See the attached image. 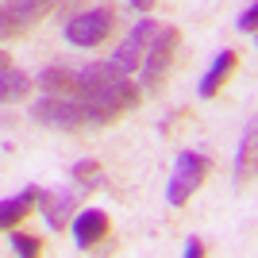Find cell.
I'll use <instances>...</instances> for the list:
<instances>
[{
  "mask_svg": "<svg viewBox=\"0 0 258 258\" xmlns=\"http://www.w3.org/2000/svg\"><path fill=\"white\" fill-rule=\"evenodd\" d=\"M74 93L85 100L104 123L112 116H119V112H127V108L139 104V89H135V81H131L119 66H112V62H89V66H81V70H77Z\"/></svg>",
  "mask_w": 258,
  "mask_h": 258,
  "instance_id": "6da1fadb",
  "label": "cell"
},
{
  "mask_svg": "<svg viewBox=\"0 0 258 258\" xmlns=\"http://www.w3.org/2000/svg\"><path fill=\"white\" fill-rule=\"evenodd\" d=\"M31 119L43 123V127H54V131H77V127H89V123H104L81 97H66V93L39 97L31 104Z\"/></svg>",
  "mask_w": 258,
  "mask_h": 258,
  "instance_id": "7a4b0ae2",
  "label": "cell"
},
{
  "mask_svg": "<svg viewBox=\"0 0 258 258\" xmlns=\"http://www.w3.org/2000/svg\"><path fill=\"white\" fill-rule=\"evenodd\" d=\"M208 170H212V158H208V154L181 151V154H177V162H173V177H170V185H166V205L181 208L185 201L201 189V181L208 177Z\"/></svg>",
  "mask_w": 258,
  "mask_h": 258,
  "instance_id": "3957f363",
  "label": "cell"
},
{
  "mask_svg": "<svg viewBox=\"0 0 258 258\" xmlns=\"http://www.w3.org/2000/svg\"><path fill=\"white\" fill-rule=\"evenodd\" d=\"M177 27H170V23H158L151 35V43H147V50H143V62H139V81L143 89H158V81L166 77V70H170L173 62V50H177Z\"/></svg>",
  "mask_w": 258,
  "mask_h": 258,
  "instance_id": "277c9868",
  "label": "cell"
},
{
  "mask_svg": "<svg viewBox=\"0 0 258 258\" xmlns=\"http://www.w3.org/2000/svg\"><path fill=\"white\" fill-rule=\"evenodd\" d=\"M62 35H66V43L77 46V50H93V46H100L108 35H112V8L77 12L74 20H66Z\"/></svg>",
  "mask_w": 258,
  "mask_h": 258,
  "instance_id": "5b68a950",
  "label": "cell"
},
{
  "mask_svg": "<svg viewBox=\"0 0 258 258\" xmlns=\"http://www.w3.org/2000/svg\"><path fill=\"white\" fill-rule=\"evenodd\" d=\"M54 8V0H4L0 4V39H16V35L31 31Z\"/></svg>",
  "mask_w": 258,
  "mask_h": 258,
  "instance_id": "8992f818",
  "label": "cell"
},
{
  "mask_svg": "<svg viewBox=\"0 0 258 258\" xmlns=\"http://www.w3.org/2000/svg\"><path fill=\"white\" fill-rule=\"evenodd\" d=\"M154 27H158L154 20H139L135 27H131V35H127V39H123V43L116 46V54H112L108 62H112V66H119L123 74L139 70V62H143V50H147V43H151Z\"/></svg>",
  "mask_w": 258,
  "mask_h": 258,
  "instance_id": "52a82bcc",
  "label": "cell"
},
{
  "mask_svg": "<svg viewBox=\"0 0 258 258\" xmlns=\"http://www.w3.org/2000/svg\"><path fill=\"white\" fill-rule=\"evenodd\" d=\"M70 235H74L77 250H89V247H97V243H104L108 212H104V208H81V212L74 216V224H70Z\"/></svg>",
  "mask_w": 258,
  "mask_h": 258,
  "instance_id": "ba28073f",
  "label": "cell"
},
{
  "mask_svg": "<svg viewBox=\"0 0 258 258\" xmlns=\"http://www.w3.org/2000/svg\"><path fill=\"white\" fill-rule=\"evenodd\" d=\"M254 139H258V123L250 116L247 127H243V139H239V151H235V189H247L250 177H254Z\"/></svg>",
  "mask_w": 258,
  "mask_h": 258,
  "instance_id": "9c48e42d",
  "label": "cell"
},
{
  "mask_svg": "<svg viewBox=\"0 0 258 258\" xmlns=\"http://www.w3.org/2000/svg\"><path fill=\"white\" fill-rule=\"evenodd\" d=\"M235 70V50H220L212 58V66L205 70V77H201V85H197V97L201 100H208V97H216L220 93V85L227 81V74Z\"/></svg>",
  "mask_w": 258,
  "mask_h": 258,
  "instance_id": "30bf717a",
  "label": "cell"
},
{
  "mask_svg": "<svg viewBox=\"0 0 258 258\" xmlns=\"http://www.w3.org/2000/svg\"><path fill=\"white\" fill-rule=\"evenodd\" d=\"M39 212H43V220H46V227L50 231H62L66 224H70V208H74V197L70 193H43L39 189Z\"/></svg>",
  "mask_w": 258,
  "mask_h": 258,
  "instance_id": "8fae6325",
  "label": "cell"
},
{
  "mask_svg": "<svg viewBox=\"0 0 258 258\" xmlns=\"http://www.w3.org/2000/svg\"><path fill=\"white\" fill-rule=\"evenodd\" d=\"M35 201H39V189H35V185H27L23 193L8 197V201H0V231H8V227L20 224L23 216L35 208Z\"/></svg>",
  "mask_w": 258,
  "mask_h": 258,
  "instance_id": "7c38bea8",
  "label": "cell"
},
{
  "mask_svg": "<svg viewBox=\"0 0 258 258\" xmlns=\"http://www.w3.org/2000/svg\"><path fill=\"white\" fill-rule=\"evenodd\" d=\"M27 89H31V81H27V74H20V70H0V104H16V100L27 97Z\"/></svg>",
  "mask_w": 258,
  "mask_h": 258,
  "instance_id": "4fadbf2b",
  "label": "cell"
},
{
  "mask_svg": "<svg viewBox=\"0 0 258 258\" xmlns=\"http://www.w3.org/2000/svg\"><path fill=\"white\" fill-rule=\"evenodd\" d=\"M39 85H43L46 93H74L77 70H66V66H46L43 74H39Z\"/></svg>",
  "mask_w": 258,
  "mask_h": 258,
  "instance_id": "5bb4252c",
  "label": "cell"
},
{
  "mask_svg": "<svg viewBox=\"0 0 258 258\" xmlns=\"http://www.w3.org/2000/svg\"><path fill=\"white\" fill-rule=\"evenodd\" d=\"M70 177H74L81 189H100V185L108 181L104 177V170H100V162H93V158H81V162H74L70 166Z\"/></svg>",
  "mask_w": 258,
  "mask_h": 258,
  "instance_id": "9a60e30c",
  "label": "cell"
},
{
  "mask_svg": "<svg viewBox=\"0 0 258 258\" xmlns=\"http://www.w3.org/2000/svg\"><path fill=\"white\" fill-rule=\"evenodd\" d=\"M8 247H12V254H20V258H35L39 250H43V243L35 235H23V231H12L8 235Z\"/></svg>",
  "mask_w": 258,
  "mask_h": 258,
  "instance_id": "2e32d148",
  "label": "cell"
},
{
  "mask_svg": "<svg viewBox=\"0 0 258 258\" xmlns=\"http://www.w3.org/2000/svg\"><path fill=\"white\" fill-rule=\"evenodd\" d=\"M254 23H258V0H250L247 8L239 12V23H235V27H239L243 35H254Z\"/></svg>",
  "mask_w": 258,
  "mask_h": 258,
  "instance_id": "e0dca14e",
  "label": "cell"
},
{
  "mask_svg": "<svg viewBox=\"0 0 258 258\" xmlns=\"http://www.w3.org/2000/svg\"><path fill=\"white\" fill-rule=\"evenodd\" d=\"M181 254H185V258H201V254H205V243H201L197 235H189V239H185V250H181Z\"/></svg>",
  "mask_w": 258,
  "mask_h": 258,
  "instance_id": "ac0fdd59",
  "label": "cell"
},
{
  "mask_svg": "<svg viewBox=\"0 0 258 258\" xmlns=\"http://www.w3.org/2000/svg\"><path fill=\"white\" fill-rule=\"evenodd\" d=\"M131 8H139V12H151V8H154V0H131Z\"/></svg>",
  "mask_w": 258,
  "mask_h": 258,
  "instance_id": "d6986e66",
  "label": "cell"
},
{
  "mask_svg": "<svg viewBox=\"0 0 258 258\" xmlns=\"http://www.w3.org/2000/svg\"><path fill=\"white\" fill-rule=\"evenodd\" d=\"M4 66H8V54H4V50H0V70H4Z\"/></svg>",
  "mask_w": 258,
  "mask_h": 258,
  "instance_id": "ffe728a7",
  "label": "cell"
}]
</instances>
